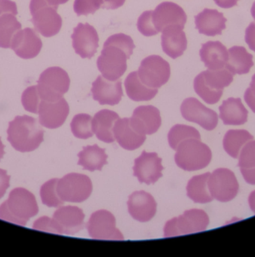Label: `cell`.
<instances>
[{"label":"cell","instance_id":"20","mask_svg":"<svg viewBox=\"0 0 255 257\" xmlns=\"http://www.w3.org/2000/svg\"><path fill=\"white\" fill-rule=\"evenodd\" d=\"M130 121L134 130L143 135L156 133L161 125L160 111L151 105L136 108Z\"/></svg>","mask_w":255,"mask_h":257},{"label":"cell","instance_id":"52","mask_svg":"<svg viewBox=\"0 0 255 257\" xmlns=\"http://www.w3.org/2000/svg\"><path fill=\"white\" fill-rule=\"evenodd\" d=\"M250 13H251L252 17H253V19L255 20V2L253 3V5H252L251 10H250Z\"/></svg>","mask_w":255,"mask_h":257},{"label":"cell","instance_id":"7","mask_svg":"<svg viewBox=\"0 0 255 257\" xmlns=\"http://www.w3.org/2000/svg\"><path fill=\"white\" fill-rule=\"evenodd\" d=\"M70 79L64 69L49 67L40 75L38 80L39 94L42 100L55 101L62 98L70 89Z\"/></svg>","mask_w":255,"mask_h":257},{"label":"cell","instance_id":"50","mask_svg":"<svg viewBox=\"0 0 255 257\" xmlns=\"http://www.w3.org/2000/svg\"><path fill=\"white\" fill-rule=\"evenodd\" d=\"M49 4L54 6V7H58L59 5H63V4H67L70 0H46Z\"/></svg>","mask_w":255,"mask_h":257},{"label":"cell","instance_id":"26","mask_svg":"<svg viewBox=\"0 0 255 257\" xmlns=\"http://www.w3.org/2000/svg\"><path fill=\"white\" fill-rule=\"evenodd\" d=\"M199 55L201 61L210 70L225 68L228 61L227 49L219 41H208L202 44Z\"/></svg>","mask_w":255,"mask_h":257},{"label":"cell","instance_id":"12","mask_svg":"<svg viewBox=\"0 0 255 257\" xmlns=\"http://www.w3.org/2000/svg\"><path fill=\"white\" fill-rule=\"evenodd\" d=\"M86 227L90 236L96 240H124L122 233L116 228L115 216L108 210L92 213Z\"/></svg>","mask_w":255,"mask_h":257},{"label":"cell","instance_id":"33","mask_svg":"<svg viewBox=\"0 0 255 257\" xmlns=\"http://www.w3.org/2000/svg\"><path fill=\"white\" fill-rule=\"evenodd\" d=\"M253 138V136L245 130L228 131L223 138V149L229 156L236 159L241 147L248 141H252Z\"/></svg>","mask_w":255,"mask_h":257},{"label":"cell","instance_id":"42","mask_svg":"<svg viewBox=\"0 0 255 257\" xmlns=\"http://www.w3.org/2000/svg\"><path fill=\"white\" fill-rule=\"evenodd\" d=\"M244 98L247 106L255 113V74L252 76L250 87L244 92Z\"/></svg>","mask_w":255,"mask_h":257},{"label":"cell","instance_id":"6","mask_svg":"<svg viewBox=\"0 0 255 257\" xmlns=\"http://www.w3.org/2000/svg\"><path fill=\"white\" fill-rule=\"evenodd\" d=\"M58 7L50 5L46 0H31L30 10L36 31L44 37L57 35L62 28V18L58 13Z\"/></svg>","mask_w":255,"mask_h":257},{"label":"cell","instance_id":"19","mask_svg":"<svg viewBox=\"0 0 255 257\" xmlns=\"http://www.w3.org/2000/svg\"><path fill=\"white\" fill-rule=\"evenodd\" d=\"M43 42L37 31L27 28L19 31L12 41L11 49L23 59H32L41 52Z\"/></svg>","mask_w":255,"mask_h":257},{"label":"cell","instance_id":"37","mask_svg":"<svg viewBox=\"0 0 255 257\" xmlns=\"http://www.w3.org/2000/svg\"><path fill=\"white\" fill-rule=\"evenodd\" d=\"M58 179H52L43 185L40 189L42 201L49 207H58L64 204V201L58 195L57 186Z\"/></svg>","mask_w":255,"mask_h":257},{"label":"cell","instance_id":"2","mask_svg":"<svg viewBox=\"0 0 255 257\" xmlns=\"http://www.w3.org/2000/svg\"><path fill=\"white\" fill-rule=\"evenodd\" d=\"M7 133L13 148L22 153L37 150L44 140V131L37 120L26 115L10 122Z\"/></svg>","mask_w":255,"mask_h":257},{"label":"cell","instance_id":"13","mask_svg":"<svg viewBox=\"0 0 255 257\" xmlns=\"http://www.w3.org/2000/svg\"><path fill=\"white\" fill-rule=\"evenodd\" d=\"M181 112L184 119L196 123L206 131H212L218 122L217 114L194 97H189L183 101Z\"/></svg>","mask_w":255,"mask_h":257},{"label":"cell","instance_id":"22","mask_svg":"<svg viewBox=\"0 0 255 257\" xmlns=\"http://www.w3.org/2000/svg\"><path fill=\"white\" fill-rule=\"evenodd\" d=\"M91 92L94 100L98 101L100 105L110 106L119 103L124 95L122 84L120 79L108 80L103 76H98L93 82Z\"/></svg>","mask_w":255,"mask_h":257},{"label":"cell","instance_id":"9","mask_svg":"<svg viewBox=\"0 0 255 257\" xmlns=\"http://www.w3.org/2000/svg\"><path fill=\"white\" fill-rule=\"evenodd\" d=\"M57 190L64 201L83 202L92 193V182L88 176L71 173L58 180Z\"/></svg>","mask_w":255,"mask_h":257},{"label":"cell","instance_id":"49","mask_svg":"<svg viewBox=\"0 0 255 257\" xmlns=\"http://www.w3.org/2000/svg\"><path fill=\"white\" fill-rule=\"evenodd\" d=\"M248 203L250 210L255 213V190L253 191L249 195Z\"/></svg>","mask_w":255,"mask_h":257},{"label":"cell","instance_id":"40","mask_svg":"<svg viewBox=\"0 0 255 257\" xmlns=\"http://www.w3.org/2000/svg\"><path fill=\"white\" fill-rule=\"evenodd\" d=\"M240 168H250L255 167V141L247 143L240 153L238 159Z\"/></svg>","mask_w":255,"mask_h":257},{"label":"cell","instance_id":"11","mask_svg":"<svg viewBox=\"0 0 255 257\" xmlns=\"http://www.w3.org/2000/svg\"><path fill=\"white\" fill-rule=\"evenodd\" d=\"M208 187L211 197L220 202L231 201L238 192V183L235 174L226 168H218L210 174Z\"/></svg>","mask_w":255,"mask_h":257},{"label":"cell","instance_id":"43","mask_svg":"<svg viewBox=\"0 0 255 257\" xmlns=\"http://www.w3.org/2000/svg\"><path fill=\"white\" fill-rule=\"evenodd\" d=\"M8 13L17 16V4L12 0H0V16Z\"/></svg>","mask_w":255,"mask_h":257},{"label":"cell","instance_id":"28","mask_svg":"<svg viewBox=\"0 0 255 257\" xmlns=\"http://www.w3.org/2000/svg\"><path fill=\"white\" fill-rule=\"evenodd\" d=\"M219 111L220 119L226 125H241L247 121L248 112L240 98L229 97L223 100Z\"/></svg>","mask_w":255,"mask_h":257},{"label":"cell","instance_id":"25","mask_svg":"<svg viewBox=\"0 0 255 257\" xmlns=\"http://www.w3.org/2000/svg\"><path fill=\"white\" fill-rule=\"evenodd\" d=\"M114 137L117 142L124 150H132L139 148L146 140L145 135L134 130L130 124V118L117 120L113 129Z\"/></svg>","mask_w":255,"mask_h":257},{"label":"cell","instance_id":"32","mask_svg":"<svg viewBox=\"0 0 255 257\" xmlns=\"http://www.w3.org/2000/svg\"><path fill=\"white\" fill-rule=\"evenodd\" d=\"M209 173L194 176L189 180L187 186V195L189 198L199 204H206L213 200L208 187Z\"/></svg>","mask_w":255,"mask_h":257},{"label":"cell","instance_id":"14","mask_svg":"<svg viewBox=\"0 0 255 257\" xmlns=\"http://www.w3.org/2000/svg\"><path fill=\"white\" fill-rule=\"evenodd\" d=\"M187 19L184 10L172 2L161 3L154 11L151 10V22L157 34L170 25H179L184 28Z\"/></svg>","mask_w":255,"mask_h":257},{"label":"cell","instance_id":"3","mask_svg":"<svg viewBox=\"0 0 255 257\" xmlns=\"http://www.w3.org/2000/svg\"><path fill=\"white\" fill-rule=\"evenodd\" d=\"M38 212L34 194L24 188H16L10 192L8 200L0 205V219L25 226Z\"/></svg>","mask_w":255,"mask_h":257},{"label":"cell","instance_id":"44","mask_svg":"<svg viewBox=\"0 0 255 257\" xmlns=\"http://www.w3.org/2000/svg\"><path fill=\"white\" fill-rule=\"evenodd\" d=\"M244 40L249 49L255 52V22H251L246 28Z\"/></svg>","mask_w":255,"mask_h":257},{"label":"cell","instance_id":"24","mask_svg":"<svg viewBox=\"0 0 255 257\" xmlns=\"http://www.w3.org/2000/svg\"><path fill=\"white\" fill-rule=\"evenodd\" d=\"M226 19L223 13L216 10L205 9L195 16L196 29L200 34L207 37L221 35L222 31L226 29Z\"/></svg>","mask_w":255,"mask_h":257},{"label":"cell","instance_id":"41","mask_svg":"<svg viewBox=\"0 0 255 257\" xmlns=\"http://www.w3.org/2000/svg\"><path fill=\"white\" fill-rule=\"evenodd\" d=\"M33 228L34 229L40 230V231H47V232L57 234L56 228L54 224L53 219L47 216H43L37 219L34 222Z\"/></svg>","mask_w":255,"mask_h":257},{"label":"cell","instance_id":"30","mask_svg":"<svg viewBox=\"0 0 255 257\" xmlns=\"http://www.w3.org/2000/svg\"><path fill=\"white\" fill-rule=\"evenodd\" d=\"M79 160L78 165L83 167L84 170L93 171H102L103 167L108 163L106 150L97 145L87 146L78 154Z\"/></svg>","mask_w":255,"mask_h":257},{"label":"cell","instance_id":"1","mask_svg":"<svg viewBox=\"0 0 255 257\" xmlns=\"http://www.w3.org/2000/svg\"><path fill=\"white\" fill-rule=\"evenodd\" d=\"M135 47L130 36L117 34L109 37L97 61V68L103 77L108 80H118L125 73L127 59L133 55Z\"/></svg>","mask_w":255,"mask_h":257},{"label":"cell","instance_id":"29","mask_svg":"<svg viewBox=\"0 0 255 257\" xmlns=\"http://www.w3.org/2000/svg\"><path fill=\"white\" fill-rule=\"evenodd\" d=\"M253 66V55L243 46H233L228 51L226 67L232 75L247 74Z\"/></svg>","mask_w":255,"mask_h":257},{"label":"cell","instance_id":"8","mask_svg":"<svg viewBox=\"0 0 255 257\" xmlns=\"http://www.w3.org/2000/svg\"><path fill=\"white\" fill-rule=\"evenodd\" d=\"M209 218L204 210L191 209L184 214L168 221L164 226V237H175L205 231Z\"/></svg>","mask_w":255,"mask_h":257},{"label":"cell","instance_id":"51","mask_svg":"<svg viewBox=\"0 0 255 257\" xmlns=\"http://www.w3.org/2000/svg\"><path fill=\"white\" fill-rule=\"evenodd\" d=\"M4 145L3 144L2 141H1V138H0V160L4 157L5 152H4Z\"/></svg>","mask_w":255,"mask_h":257},{"label":"cell","instance_id":"5","mask_svg":"<svg viewBox=\"0 0 255 257\" xmlns=\"http://www.w3.org/2000/svg\"><path fill=\"white\" fill-rule=\"evenodd\" d=\"M211 151L200 140H185L178 146L175 162L178 167L187 171H199L209 165Z\"/></svg>","mask_w":255,"mask_h":257},{"label":"cell","instance_id":"45","mask_svg":"<svg viewBox=\"0 0 255 257\" xmlns=\"http://www.w3.org/2000/svg\"><path fill=\"white\" fill-rule=\"evenodd\" d=\"M10 177L7 171L0 169V199L4 196L10 186Z\"/></svg>","mask_w":255,"mask_h":257},{"label":"cell","instance_id":"46","mask_svg":"<svg viewBox=\"0 0 255 257\" xmlns=\"http://www.w3.org/2000/svg\"><path fill=\"white\" fill-rule=\"evenodd\" d=\"M241 174L246 183L250 185H255V167L250 168H240Z\"/></svg>","mask_w":255,"mask_h":257},{"label":"cell","instance_id":"39","mask_svg":"<svg viewBox=\"0 0 255 257\" xmlns=\"http://www.w3.org/2000/svg\"><path fill=\"white\" fill-rule=\"evenodd\" d=\"M103 5V0H75V13L78 16L94 14Z\"/></svg>","mask_w":255,"mask_h":257},{"label":"cell","instance_id":"34","mask_svg":"<svg viewBox=\"0 0 255 257\" xmlns=\"http://www.w3.org/2000/svg\"><path fill=\"white\" fill-rule=\"evenodd\" d=\"M22 27L14 15L8 13L0 16V48H11L12 41Z\"/></svg>","mask_w":255,"mask_h":257},{"label":"cell","instance_id":"17","mask_svg":"<svg viewBox=\"0 0 255 257\" xmlns=\"http://www.w3.org/2000/svg\"><path fill=\"white\" fill-rule=\"evenodd\" d=\"M162 159L156 153L142 152V155L135 159L133 175L141 183L154 184L163 176Z\"/></svg>","mask_w":255,"mask_h":257},{"label":"cell","instance_id":"18","mask_svg":"<svg viewBox=\"0 0 255 257\" xmlns=\"http://www.w3.org/2000/svg\"><path fill=\"white\" fill-rule=\"evenodd\" d=\"M69 112L70 106L64 97L55 101L41 100L38 112L40 124L47 128H58L65 122Z\"/></svg>","mask_w":255,"mask_h":257},{"label":"cell","instance_id":"16","mask_svg":"<svg viewBox=\"0 0 255 257\" xmlns=\"http://www.w3.org/2000/svg\"><path fill=\"white\" fill-rule=\"evenodd\" d=\"M71 37L73 49L81 58L91 59L97 53L100 39L95 28L89 24L79 23Z\"/></svg>","mask_w":255,"mask_h":257},{"label":"cell","instance_id":"31","mask_svg":"<svg viewBox=\"0 0 255 257\" xmlns=\"http://www.w3.org/2000/svg\"><path fill=\"white\" fill-rule=\"evenodd\" d=\"M126 91L129 98L134 101H148L158 92L157 88H148L144 85L138 76V72L130 73L124 81Z\"/></svg>","mask_w":255,"mask_h":257},{"label":"cell","instance_id":"10","mask_svg":"<svg viewBox=\"0 0 255 257\" xmlns=\"http://www.w3.org/2000/svg\"><path fill=\"white\" fill-rule=\"evenodd\" d=\"M137 72L144 85L157 89L169 81L171 75L169 63L159 55H150L142 60Z\"/></svg>","mask_w":255,"mask_h":257},{"label":"cell","instance_id":"48","mask_svg":"<svg viewBox=\"0 0 255 257\" xmlns=\"http://www.w3.org/2000/svg\"><path fill=\"white\" fill-rule=\"evenodd\" d=\"M238 0H214L217 7L223 9H230L235 7Z\"/></svg>","mask_w":255,"mask_h":257},{"label":"cell","instance_id":"38","mask_svg":"<svg viewBox=\"0 0 255 257\" xmlns=\"http://www.w3.org/2000/svg\"><path fill=\"white\" fill-rule=\"evenodd\" d=\"M41 100L37 85L29 87L22 94V104L28 112L38 113Z\"/></svg>","mask_w":255,"mask_h":257},{"label":"cell","instance_id":"21","mask_svg":"<svg viewBox=\"0 0 255 257\" xmlns=\"http://www.w3.org/2000/svg\"><path fill=\"white\" fill-rule=\"evenodd\" d=\"M130 216L141 222L151 220L157 212V203L151 194L145 191L133 192L127 201Z\"/></svg>","mask_w":255,"mask_h":257},{"label":"cell","instance_id":"27","mask_svg":"<svg viewBox=\"0 0 255 257\" xmlns=\"http://www.w3.org/2000/svg\"><path fill=\"white\" fill-rule=\"evenodd\" d=\"M119 115L114 111L103 109L97 112L92 120V130L97 139L110 144L115 141L113 129Z\"/></svg>","mask_w":255,"mask_h":257},{"label":"cell","instance_id":"4","mask_svg":"<svg viewBox=\"0 0 255 257\" xmlns=\"http://www.w3.org/2000/svg\"><path fill=\"white\" fill-rule=\"evenodd\" d=\"M233 81V75L227 69L207 70L196 76L193 81L195 92L208 104H214L223 95V88Z\"/></svg>","mask_w":255,"mask_h":257},{"label":"cell","instance_id":"35","mask_svg":"<svg viewBox=\"0 0 255 257\" xmlns=\"http://www.w3.org/2000/svg\"><path fill=\"white\" fill-rule=\"evenodd\" d=\"M200 140L199 132L194 127L184 124H176L173 126L168 134V141L172 150H176L178 146L187 139Z\"/></svg>","mask_w":255,"mask_h":257},{"label":"cell","instance_id":"36","mask_svg":"<svg viewBox=\"0 0 255 257\" xmlns=\"http://www.w3.org/2000/svg\"><path fill=\"white\" fill-rule=\"evenodd\" d=\"M71 130L74 136L79 139H88L93 137L94 132L91 115L85 113L75 115L72 120Z\"/></svg>","mask_w":255,"mask_h":257},{"label":"cell","instance_id":"15","mask_svg":"<svg viewBox=\"0 0 255 257\" xmlns=\"http://www.w3.org/2000/svg\"><path fill=\"white\" fill-rule=\"evenodd\" d=\"M83 210L75 206H65L58 208L53 215L57 234H74L85 227Z\"/></svg>","mask_w":255,"mask_h":257},{"label":"cell","instance_id":"23","mask_svg":"<svg viewBox=\"0 0 255 257\" xmlns=\"http://www.w3.org/2000/svg\"><path fill=\"white\" fill-rule=\"evenodd\" d=\"M183 30L182 27L174 25L166 27L162 31V49L172 59L181 57L187 49V37Z\"/></svg>","mask_w":255,"mask_h":257},{"label":"cell","instance_id":"47","mask_svg":"<svg viewBox=\"0 0 255 257\" xmlns=\"http://www.w3.org/2000/svg\"><path fill=\"white\" fill-rule=\"evenodd\" d=\"M126 0H103L101 8L106 10H115L120 8L125 4Z\"/></svg>","mask_w":255,"mask_h":257}]
</instances>
